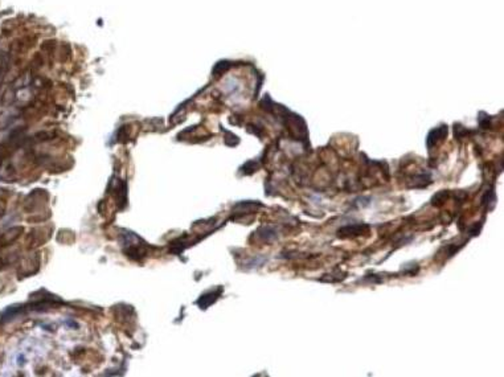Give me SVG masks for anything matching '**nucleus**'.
Instances as JSON below:
<instances>
[{
  "instance_id": "5",
  "label": "nucleus",
  "mask_w": 504,
  "mask_h": 377,
  "mask_svg": "<svg viewBox=\"0 0 504 377\" xmlns=\"http://www.w3.org/2000/svg\"><path fill=\"white\" fill-rule=\"evenodd\" d=\"M261 237H262L266 242L274 241V240L277 238L276 230H274V229L269 228V226H266V228H262V236H261Z\"/></svg>"
},
{
  "instance_id": "2",
  "label": "nucleus",
  "mask_w": 504,
  "mask_h": 377,
  "mask_svg": "<svg viewBox=\"0 0 504 377\" xmlns=\"http://www.w3.org/2000/svg\"><path fill=\"white\" fill-rule=\"evenodd\" d=\"M221 292H222V288L219 287L216 291H208L205 292V294H203V295L200 297L199 301H197V305H199L200 309L205 310L207 307H209V306L212 305V303H215V302L217 301V298L220 297Z\"/></svg>"
},
{
  "instance_id": "4",
  "label": "nucleus",
  "mask_w": 504,
  "mask_h": 377,
  "mask_svg": "<svg viewBox=\"0 0 504 377\" xmlns=\"http://www.w3.org/2000/svg\"><path fill=\"white\" fill-rule=\"evenodd\" d=\"M447 196H449V192L447 191L438 192V193H436V195L433 196L432 204L434 205V207H441V205H442V204L445 203L446 200H447Z\"/></svg>"
},
{
  "instance_id": "1",
  "label": "nucleus",
  "mask_w": 504,
  "mask_h": 377,
  "mask_svg": "<svg viewBox=\"0 0 504 377\" xmlns=\"http://www.w3.org/2000/svg\"><path fill=\"white\" fill-rule=\"evenodd\" d=\"M369 229L368 225L365 224H355V225H347L343 226L338 230V236L339 237H356L360 234L365 233Z\"/></svg>"
},
{
  "instance_id": "3",
  "label": "nucleus",
  "mask_w": 504,
  "mask_h": 377,
  "mask_svg": "<svg viewBox=\"0 0 504 377\" xmlns=\"http://www.w3.org/2000/svg\"><path fill=\"white\" fill-rule=\"evenodd\" d=\"M446 135H447V127L446 126H441V127L438 128H434V130H432L430 131V134L428 135V142H426V144H428V149H432V147H434L440 140H442L443 138H446Z\"/></svg>"
}]
</instances>
